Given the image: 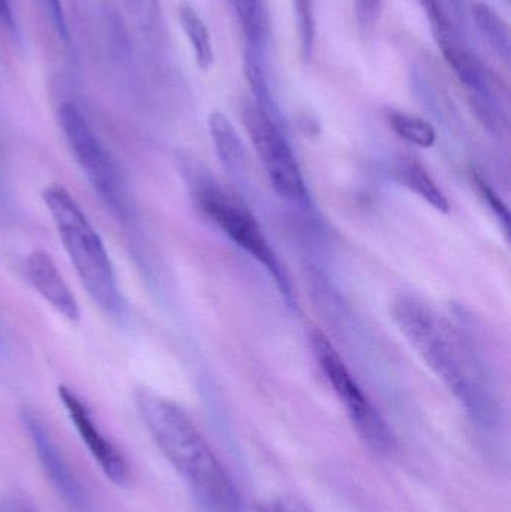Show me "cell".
I'll use <instances>...</instances> for the list:
<instances>
[{
	"instance_id": "obj_1",
	"label": "cell",
	"mask_w": 511,
	"mask_h": 512,
	"mask_svg": "<svg viewBox=\"0 0 511 512\" xmlns=\"http://www.w3.org/2000/svg\"><path fill=\"white\" fill-rule=\"evenodd\" d=\"M392 318L414 351L462 403L483 429L498 423L500 408L482 364L458 330L425 301L401 295Z\"/></svg>"
},
{
	"instance_id": "obj_2",
	"label": "cell",
	"mask_w": 511,
	"mask_h": 512,
	"mask_svg": "<svg viewBox=\"0 0 511 512\" xmlns=\"http://www.w3.org/2000/svg\"><path fill=\"white\" fill-rule=\"evenodd\" d=\"M137 403L159 450L203 507L212 512H242L236 484L191 417L176 403L147 391L138 394Z\"/></svg>"
},
{
	"instance_id": "obj_3",
	"label": "cell",
	"mask_w": 511,
	"mask_h": 512,
	"mask_svg": "<svg viewBox=\"0 0 511 512\" xmlns=\"http://www.w3.org/2000/svg\"><path fill=\"white\" fill-rule=\"evenodd\" d=\"M42 198L81 285L101 309L120 315L123 300L116 273L104 242L86 213L63 186H47Z\"/></svg>"
},
{
	"instance_id": "obj_4",
	"label": "cell",
	"mask_w": 511,
	"mask_h": 512,
	"mask_svg": "<svg viewBox=\"0 0 511 512\" xmlns=\"http://www.w3.org/2000/svg\"><path fill=\"white\" fill-rule=\"evenodd\" d=\"M189 188L198 209L212 221L231 242L260 262L284 294L290 295V283L279 264L278 256L267 242L260 224L251 210L233 192L222 189L215 180L201 173L195 165L186 164Z\"/></svg>"
},
{
	"instance_id": "obj_5",
	"label": "cell",
	"mask_w": 511,
	"mask_h": 512,
	"mask_svg": "<svg viewBox=\"0 0 511 512\" xmlns=\"http://www.w3.org/2000/svg\"><path fill=\"white\" fill-rule=\"evenodd\" d=\"M57 117L66 143L87 182L116 215L128 216L129 195L125 180L83 111L72 102H63Z\"/></svg>"
},
{
	"instance_id": "obj_6",
	"label": "cell",
	"mask_w": 511,
	"mask_h": 512,
	"mask_svg": "<svg viewBox=\"0 0 511 512\" xmlns=\"http://www.w3.org/2000/svg\"><path fill=\"white\" fill-rule=\"evenodd\" d=\"M311 346L321 370L347 409L348 417L362 441L381 456L392 454L396 448L395 433L363 393L329 337L323 331L314 330Z\"/></svg>"
},
{
	"instance_id": "obj_7",
	"label": "cell",
	"mask_w": 511,
	"mask_h": 512,
	"mask_svg": "<svg viewBox=\"0 0 511 512\" xmlns=\"http://www.w3.org/2000/svg\"><path fill=\"white\" fill-rule=\"evenodd\" d=\"M431 24L435 41L444 59L462 84L470 90L474 107L486 125H495L500 117L497 104V81L488 66L473 53L462 38L449 9L438 0H420Z\"/></svg>"
},
{
	"instance_id": "obj_8",
	"label": "cell",
	"mask_w": 511,
	"mask_h": 512,
	"mask_svg": "<svg viewBox=\"0 0 511 512\" xmlns=\"http://www.w3.org/2000/svg\"><path fill=\"white\" fill-rule=\"evenodd\" d=\"M242 117L255 153L276 194L290 203H306L308 192L302 170L275 114L261 108L254 99H248L243 104Z\"/></svg>"
},
{
	"instance_id": "obj_9",
	"label": "cell",
	"mask_w": 511,
	"mask_h": 512,
	"mask_svg": "<svg viewBox=\"0 0 511 512\" xmlns=\"http://www.w3.org/2000/svg\"><path fill=\"white\" fill-rule=\"evenodd\" d=\"M59 397L65 405L66 411H68L69 418L77 427L78 435L83 439L86 447L89 448L90 454L104 472L105 477L116 486H128L131 475H129L128 463H126L125 457L96 427L92 414H90L89 408L84 405L83 400L65 385H60Z\"/></svg>"
},
{
	"instance_id": "obj_10",
	"label": "cell",
	"mask_w": 511,
	"mask_h": 512,
	"mask_svg": "<svg viewBox=\"0 0 511 512\" xmlns=\"http://www.w3.org/2000/svg\"><path fill=\"white\" fill-rule=\"evenodd\" d=\"M23 423L30 439H32L36 454L41 460L42 468H44L45 474L48 475L51 483L72 507H86L87 501L83 487L78 483L77 478L72 475L68 463L65 462L59 448L54 444L51 436L48 435L47 427L39 420L38 415L32 411L23 412Z\"/></svg>"
},
{
	"instance_id": "obj_11",
	"label": "cell",
	"mask_w": 511,
	"mask_h": 512,
	"mask_svg": "<svg viewBox=\"0 0 511 512\" xmlns=\"http://www.w3.org/2000/svg\"><path fill=\"white\" fill-rule=\"evenodd\" d=\"M27 280L36 292L69 321L80 319V306L69 289L68 283L54 264L53 258L44 251H33L24 262Z\"/></svg>"
},
{
	"instance_id": "obj_12",
	"label": "cell",
	"mask_w": 511,
	"mask_h": 512,
	"mask_svg": "<svg viewBox=\"0 0 511 512\" xmlns=\"http://www.w3.org/2000/svg\"><path fill=\"white\" fill-rule=\"evenodd\" d=\"M395 179L408 191L422 198L437 212L449 213L450 203L440 186L432 179L423 165L414 159H401L395 167Z\"/></svg>"
},
{
	"instance_id": "obj_13",
	"label": "cell",
	"mask_w": 511,
	"mask_h": 512,
	"mask_svg": "<svg viewBox=\"0 0 511 512\" xmlns=\"http://www.w3.org/2000/svg\"><path fill=\"white\" fill-rule=\"evenodd\" d=\"M209 129L216 153L228 173H236L245 164V147L225 114L215 111L209 116Z\"/></svg>"
},
{
	"instance_id": "obj_14",
	"label": "cell",
	"mask_w": 511,
	"mask_h": 512,
	"mask_svg": "<svg viewBox=\"0 0 511 512\" xmlns=\"http://www.w3.org/2000/svg\"><path fill=\"white\" fill-rule=\"evenodd\" d=\"M180 26L189 39L192 51H194L195 62L201 71H209L215 59L213 53V42L210 38L209 27L204 23L203 17L198 14L197 9L189 3H180L177 9Z\"/></svg>"
},
{
	"instance_id": "obj_15",
	"label": "cell",
	"mask_w": 511,
	"mask_h": 512,
	"mask_svg": "<svg viewBox=\"0 0 511 512\" xmlns=\"http://www.w3.org/2000/svg\"><path fill=\"white\" fill-rule=\"evenodd\" d=\"M473 17L477 29L485 36L491 47L504 59L509 60L511 35L507 21L492 6L483 2L474 3Z\"/></svg>"
},
{
	"instance_id": "obj_16",
	"label": "cell",
	"mask_w": 511,
	"mask_h": 512,
	"mask_svg": "<svg viewBox=\"0 0 511 512\" xmlns=\"http://www.w3.org/2000/svg\"><path fill=\"white\" fill-rule=\"evenodd\" d=\"M239 18L249 48L258 51L267 38V15L261 0H227Z\"/></svg>"
},
{
	"instance_id": "obj_17",
	"label": "cell",
	"mask_w": 511,
	"mask_h": 512,
	"mask_svg": "<svg viewBox=\"0 0 511 512\" xmlns=\"http://www.w3.org/2000/svg\"><path fill=\"white\" fill-rule=\"evenodd\" d=\"M390 128L402 140L420 149H431L437 141V132L428 120L413 114L392 111L389 114Z\"/></svg>"
},
{
	"instance_id": "obj_18",
	"label": "cell",
	"mask_w": 511,
	"mask_h": 512,
	"mask_svg": "<svg viewBox=\"0 0 511 512\" xmlns=\"http://www.w3.org/2000/svg\"><path fill=\"white\" fill-rule=\"evenodd\" d=\"M299 32L300 54L305 62L311 60L315 44V15L312 0H293Z\"/></svg>"
},
{
	"instance_id": "obj_19",
	"label": "cell",
	"mask_w": 511,
	"mask_h": 512,
	"mask_svg": "<svg viewBox=\"0 0 511 512\" xmlns=\"http://www.w3.org/2000/svg\"><path fill=\"white\" fill-rule=\"evenodd\" d=\"M126 3L141 29H152L159 20V0H126Z\"/></svg>"
},
{
	"instance_id": "obj_20",
	"label": "cell",
	"mask_w": 511,
	"mask_h": 512,
	"mask_svg": "<svg viewBox=\"0 0 511 512\" xmlns=\"http://www.w3.org/2000/svg\"><path fill=\"white\" fill-rule=\"evenodd\" d=\"M258 512H311V510L300 499L282 495L263 502L258 507Z\"/></svg>"
},
{
	"instance_id": "obj_21",
	"label": "cell",
	"mask_w": 511,
	"mask_h": 512,
	"mask_svg": "<svg viewBox=\"0 0 511 512\" xmlns=\"http://www.w3.org/2000/svg\"><path fill=\"white\" fill-rule=\"evenodd\" d=\"M357 20L365 29L377 23L381 12V0H356Z\"/></svg>"
},
{
	"instance_id": "obj_22",
	"label": "cell",
	"mask_w": 511,
	"mask_h": 512,
	"mask_svg": "<svg viewBox=\"0 0 511 512\" xmlns=\"http://www.w3.org/2000/svg\"><path fill=\"white\" fill-rule=\"evenodd\" d=\"M480 191H482L483 197H485L486 203H489L491 209L494 210L495 215L498 216L500 221L504 222V230L509 231L510 216L509 210L504 206L503 201L500 200L497 194L489 188L488 183L479 180Z\"/></svg>"
},
{
	"instance_id": "obj_23",
	"label": "cell",
	"mask_w": 511,
	"mask_h": 512,
	"mask_svg": "<svg viewBox=\"0 0 511 512\" xmlns=\"http://www.w3.org/2000/svg\"><path fill=\"white\" fill-rule=\"evenodd\" d=\"M45 2H47L51 14H53L54 21H56L57 27H59V32L62 33L63 36L68 35V30H66L65 15H63L62 0H45Z\"/></svg>"
},
{
	"instance_id": "obj_24",
	"label": "cell",
	"mask_w": 511,
	"mask_h": 512,
	"mask_svg": "<svg viewBox=\"0 0 511 512\" xmlns=\"http://www.w3.org/2000/svg\"><path fill=\"white\" fill-rule=\"evenodd\" d=\"M0 512H36L27 502L18 498H5L0 501Z\"/></svg>"
},
{
	"instance_id": "obj_25",
	"label": "cell",
	"mask_w": 511,
	"mask_h": 512,
	"mask_svg": "<svg viewBox=\"0 0 511 512\" xmlns=\"http://www.w3.org/2000/svg\"><path fill=\"white\" fill-rule=\"evenodd\" d=\"M14 23V15H12L9 0H0V26L5 27V29H12Z\"/></svg>"
},
{
	"instance_id": "obj_26",
	"label": "cell",
	"mask_w": 511,
	"mask_h": 512,
	"mask_svg": "<svg viewBox=\"0 0 511 512\" xmlns=\"http://www.w3.org/2000/svg\"><path fill=\"white\" fill-rule=\"evenodd\" d=\"M438 2L443 3L447 9H452L456 14H458L459 8H461V0H438Z\"/></svg>"
},
{
	"instance_id": "obj_27",
	"label": "cell",
	"mask_w": 511,
	"mask_h": 512,
	"mask_svg": "<svg viewBox=\"0 0 511 512\" xmlns=\"http://www.w3.org/2000/svg\"><path fill=\"white\" fill-rule=\"evenodd\" d=\"M0 340H2V333H0Z\"/></svg>"
}]
</instances>
